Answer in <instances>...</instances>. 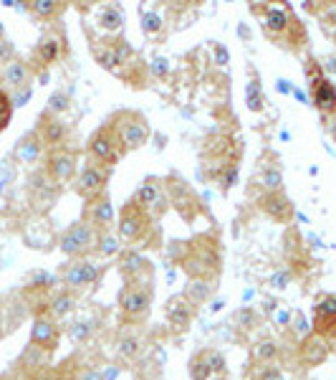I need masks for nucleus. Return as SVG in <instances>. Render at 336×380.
<instances>
[{
	"mask_svg": "<svg viewBox=\"0 0 336 380\" xmlns=\"http://www.w3.org/2000/svg\"><path fill=\"white\" fill-rule=\"evenodd\" d=\"M167 253L177 267H182L187 279L218 281L220 269H223V248L215 231L198 234L190 241H172Z\"/></svg>",
	"mask_w": 336,
	"mask_h": 380,
	"instance_id": "f257e3e1",
	"label": "nucleus"
},
{
	"mask_svg": "<svg viewBox=\"0 0 336 380\" xmlns=\"http://www.w3.org/2000/svg\"><path fill=\"white\" fill-rule=\"evenodd\" d=\"M251 13L261 15L263 34L281 48L301 51L306 46V28L296 18L291 6H286V3H281V6H273V3H268V6H251Z\"/></svg>",
	"mask_w": 336,
	"mask_h": 380,
	"instance_id": "f03ea898",
	"label": "nucleus"
},
{
	"mask_svg": "<svg viewBox=\"0 0 336 380\" xmlns=\"http://www.w3.org/2000/svg\"><path fill=\"white\" fill-rule=\"evenodd\" d=\"M154 304V279L124 281L117 297V320L122 327H142Z\"/></svg>",
	"mask_w": 336,
	"mask_h": 380,
	"instance_id": "7ed1b4c3",
	"label": "nucleus"
},
{
	"mask_svg": "<svg viewBox=\"0 0 336 380\" xmlns=\"http://www.w3.org/2000/svg\"><path fill=\"white\" fill-rule=\"evenodd\" d=\"M89 48H92L94 61H96L101 69H106V71L117 73L119 79H124L126 87H129V79H132L129 71H139V69H142L137 51H134L124 38H119V36L106 38V41H92Z\"/></svg>",
	"mask_w": 336,
	"mask_h": 380,
	"instance_id": "20e7f679",
	"label": "nucleus"
},
{
	"mask_svg": "<svg viewBox=\"0 0 336 380\" xmlns=\"http://www.w3.org/2000/svg\"><path fill=\"white\" fill-rule=\"evenodd\" d=\"M109 272V264L106 261L94 259V256H86V259H68L64 267L59 269V284L64 289L73 294L89 292V289L99 287L104 274Z\"/></svg>",
	"mask_w": 336,
	"mask_h": 380,
	"instance_id": "39448f33",
	"label": "nucleus"
},
{
	"mask_svg": "<svg viewBox=\"0 0 336 380\" xmlns=\"http://www.w3.org/2000/svg\"><path fill=\"white\" fill-rule=\"evenodd\" d=\"M114 231H117V236L122 239V244H126L129 248L142 246V244H147V241L152 239V234H154V218H152L149 213H145V211L129 198L124 206L119 208Z\"/></svg>",
	"mask_w": 336,
	"mask_h": 380,
	"instance_id": "423d86ee",
	"label": "nucleus"
},
{
	"mask_svg": "<svg viewBox=\"0 0 336 380\" xmlns=\"http://www.w3.org/2000/svg\"><path fill=\"white\" fill-rule=\"evenodd\" d=\"M106 125L114 129L119 145L124 147V153L142 150L152 137V127L147 122V117L142 112H134V109H119V112H114L109 117Z\"/></svg>",
	"mask_w": 336,
	"mask_h": 380,
	"instance_id": "0eeeda50",
	"label": "nucleus"
},
{
	"mask_svg": "<svg viewBox=\"0 0 336 380\" xmlns=\"http://www.w3.org/2000/svg\"><path fill=\"white\" fill-rule=\"evenodd\" d=\"M165 190H167V200H170V208L182 220L192 223V220H198L200 216H205V206H203V200H200V195L195 193L190 183H185L180 175L175 173L165 175Z\"/></svg>",
	"mask_w": 336,
	"mask_h": 380,
	"instance_id": "6e6552de",
	"label": "nucleus"
},
{
	"mask_svg": "<svg viewBox=\"0 0 336 380\" xmlns=\"http://www.w3.org/2000/svg\"><path fill=\"white\" fill-rule=\"evenodd\" d=\"M303 73H306V81H309V94H311L314 107H316L323 117L336 114V87L331 84L329 76L323 73L321 64H319L314 56L306 59V64H303Z\"/></svg>",
	"mask_w": 336,
	"mask_h": 380,
	"instance_id": "1a4fd4ad",
	"label": "nucleus"
},
{
	"mask_svg": "<svg viewBox=\"0 0 336 380\" xmlns=\"http://www.w3.org/2000/svg\"><path fill=\"white\" fill-rule=\"evenodd\" d=\"M86 155H89V160L96 162V165H104V167H117V162L124 157V147L119 145L117 134L109 125H101L96 127L92 132V137L86 140Z\"/></svg>",
	"mask_w": 336,
	"mask_h": 380,
	"instance_id": "9d476101",
	"label": "nucleus"
},
{
	"mask_svg": "<svg viewBox=\"0 0 336 380\" xmlns=\"http://www.w3.org/2000/svg\"><path fill=\"white\" fill-rule=\"evenodd\" d=\"M187 375H190V380H228L231 367L220 350L203 347L187 360Z\"/></svg>",
	"mask_w": 336,
	"mask_h": 380,
	"instance_id": "9b49d317",
	"label": "nucleus"
},
{
	"mask_svg": "<svg viewBox=\"0 0 336 380\" xmlns=\"http://www.w3.org/2000/svg\"><path fill=\"white\" fill-rule=\"evenodd\" d=\"M132 200L145 211V213H149L154 220H159L167 211H170V200H167V190H165V178H162V175H147L145 181L139 183L137 190H134Z\"/></svg>",
	"mask_w": 336,
	"mask_h": 380,
	"instance_id": "f8f14e48",
	"label": "nucleus"
},
{
	"mask_svg": "<svg viewBox=\"0 0 336 380\" xmlns=\"http://www.w3.org/2000/svg\"><path fill=\"white\" fill-rule=\"evenodd\" d=\"M94 241H96V231L86 220L79 218L61 231L59 248L68 259H86V256H94Z\"/></svg>",
	"mask_w": 336,
	"mask_h": 380,
	"instance_id": "ddd939ff",
	"label": "nucleus"
},
{
	"mask_svg": "<svg viewBox=\"0 0 336 380\" xmlns=\"http://www.w3.org/2000/svg\"><path fill=\"white\" fill-rule=\"evenodd\" d=\"M43 173L51 178L56 185H68L79 175V155L71 147L64 150H48L43 157Z\"/></svg>",
	"mask_w": 336,
	"mask_h": 380,
	"instance_id": "4468645a",
	"label": "nucleus"
},
{
	"mask_svg": "<svg viewBox=\"0 0 336 380\" xmlns=\"http://www.w3.org/2000/svg\"><path fill=\"white\" fill-rule=\"evenodd\" d=\"M147 335L142 327H122L119 325V332L114 337V355H117L119 363L124 365H137L142 360V355L147 353Z\"/></svg>",
	"mask_w": 336,
	"mask_h": 380,
	"instance_id": "2eb2a0df",
	"label": "nucleus"
},
{
	"mask_svg": "<svg viewBox=\"0 0 336 380\" xmlns=\"http://www.w3.org/2000/svg\"><path fill=\"white\" fill-rule=\"evenodd\" d=\"M112 167H104V165H96V162H86L84 167L79 170L76 175V181H73V190L79 195L81 200H92L96 195L106 193V188H109V178H112Z\"/></svg>",
	"mask_w": 336,
	"mask_h": 380,
	"instance_id": "dca6fc26",
	"label": "nucleus"
},
{
	"mask_svg": "<svg viewBox=\"0 0 336 380\" xmlns=\"http://www.w3.org/2000/svg\"><path fill=\"white\" fill-rule=\"evenodd\" d=\"M198 317V307L187 300L185 294H172L165 302V322L175 335H185Z\"/></svg>",
	"mask_w": 336,
	"mask_h": 380,
	"instance_id": "f3484780",
	"label": "nucleus"
},
{
	"mask_svg": "<svg viewBox=\"0 0 336 380\" xmlns=\"http://www.w3.org/2000/svg\"><path fill=\"white\" fill-rule=\"evenodd\" d=\"M36 134L41 137V142L46 145V150H64L71 137V127L66 122L56 117L51 112H43L38 117V127H36Z\"/></svg>",
	"mask_w": 336,
	"mask_h": 380,
	"instance_id": "a211bd4d",
	"label": "nucleus"
},
{
	"mask_svg": "<svg viewBox=\"0 0 336 380\" xmlns=\"http://www.w3.org/2000/svg\"><path fill=\"white\" fill-rule=\"evenodd\" d=\"M81 220H86L94 231L114 228V200L112 195H109V190L92 200H86L84 211H81Z\"/></svg>",
	"mask_w": 336,
	"mask_h": 380,
	"instance_id": "6ab92c4d",
	"label": "nucleus"
},
{
	"mask_svg": "<svg viewBox=\"0 0 336 380\" xmlns=\"http://www.w3.org/2000/svg\"><path fill=\"white\" fill-rule=\"evenodd\" d=\"M117 269L124 281L154 279V267H152V261L145 259L137 248H122V253L117 256Z\"/></svg>",
	"mask_w": 336,
	"mask_h": 380,
	"instance_id": "aec40b11",
	"label": "nucleus"
},
{
	"mask_svg": "<svg viewBox=\"0 0 336 380\" xmlns=\"http://www.w3.org/2000/svg\"><path fill=\"white\" fill-rule=\"evenodd\" d=\"M61 337H64V330H61V325L56 320H51V317H34V322H31V340H28L31 345L53 355L59 350Z\"/></svg>",
	"mask_w": 336,
	"mask_h": 380,
	"instance_id": "412c9836",
	"label": "nucleus"
},
{
	"mask_svg": "<svg viewBox=\"0 0 336 380\" xmlns=\"http://www.w3.org/2000/svg\"><path fill=\"white\" fill-rule=\"evenodd\" d=\"M336 330V294H321L311 307V332L329 337Z\"/></svg>",
	"mask_w": 336,
	"mask_h": 380,
	"instance_id": "4be33fe9",
	"label": "nucleus"
},
{
	"mask_svg": "<svg viewBox=\"0 0 336 380\" xmlns=\"http://www.w3.org/2000/svg\"><path fill=\"white\" fill-rule=\"evenodd\" d=\"M296 355H298V363L309 370V367H319V365H323V363L329 360L331 345H329V340H326V337H321V335H316V332H311V335H306L301 342H298Z\"/></svg>",
	"mask_w": 336,
	"mask_h": 380,
	"instance_id": "5701e85b",
	"label": "nucleus"
},
{
	"mask_svg": "<svg viewBox=\"0 0 336 380\" xmlns=\"http://www.w3.org/2000/svg\"><path fill=\"white\" fill-rule=\"evenodd\" d=\"M256 203H258V208H261V211H263V213L268 216L270 220H276V223H284V226H288L291 220H293V216H296V211H293V203H291L288 195H286L284 190H278V193L258 195Z\"/></svg>",
	"mask_w": 336,
	"mask_h": 380,
	"instance_id": "b1692460",
	"label": "nucleus"
},
{
	"mask_svg": "<svg viewBox=\"0 0 336 380\" xmlns=\"http://www.w3.org/2000/svg\"><path fill=\"white\" fill-rule=\"evenodd\" d=\"M13 157L20 162V165H26V167L38 165V162L46 157V145L41 142V137L36 134V129L34 132H26L18 142H15Z\"/></svg>",
	"mask_w": 336,
	"mask_h": 380,
	"instance_id": "393cba45",
	"label": "nucleus"
},
{
	"mask_svg": "<svg viewBox=\"0 0 336 380\" xmlns=\"http://www.w3.org/2000/svg\"><path fill=\"white\" fill-rule=\"evenodd\" d=\"M251 185L258 188V195H265V193H278V190H284V173H281V167L278 162H265V157L261 160L258 165V173H253V181Z\"/></svg>",
	"mask_w": 336,
	"mask_h": 380,
	"instance_id": "a878e982",
	"label": "nucleus"
},
{
	"mask_svg": "<svg viewBox=\"0 0 336 380\" xmlns=\"http://www.w3.org/2000/svg\"><path fill=\"white\" fill-rule=\"evenodd\" d=\"M64 54H66V38L61 34H46L41 36L38 46H36L34 56L36 61H38L41 66H53V64H59L61 59H64Z\"/></svg>",
	"mask_w": 336,
	"mask_h": 380,
	"instance_id": "bb28decb",
	"label": "nucleus"
},
{
	"mask_svg": "<svg viewBox=\"0 0 336 380\" xmlns=\"http://www.w3.org/2000/svg\"><path fill=\"white\" fill-rule=\"evenodd\" d=\"M76 307H79V294H73V292H68V289L61 287L51 294L43 317H51V320L61 322V320H66L68 314L76 312Z\"/></svg>",
	"mask_w": 336,
	"mask_h": 380,
	"instance_id": "cd10ccee",
	"label": "nucleus"
},
{
	"mask_svg": "<svg viewBox=\"0 0 336 380\" xmlns=\"http://www.w3.org/2000/svg\"><path fill=\"white\" fill-rule=\"evenodd\" d=\"M48 365H51V355H48L46 350H41V347L28 342V347L20 353L18 360H15L13 370H18L23 378H31L34 373H38V370H43V367Z\"/></svg>",
	"mask_w": 336,
	"mask_h": 380,
	"instance_id": "c85d7f7f",
	"label": "nucleus"
},
{
	"mask_svg": "<svg viewBox=\"0 0 336 380\" xmlns=\"http://www.w3.org/2000/svg\"><path fill=\"white\" fill-rule=\"evenodd\" d=\"M31 76H34L31 66H28L26 61H20V59L8 61L6 66L0 69V81H3V84H6V87L10 89V92L26 89L28 84H31Z\"/></svg>",
	"mask_w": 336,
	"mask_h": 380,
	"instance_id": "c756f323",
	"label": "nucleus"
},
{
	"mask_svg": "<svg viewBox=\"0 0 336 380\" xmlns=\"http://www.w3.org/2000/svg\"><path fill=\"white\" fill-rule=\"evenodd\" d=\"M281 355H284V350H281V345L273 337H261V340H256L251 345V367L278 365Z\"/></svg>",
	"mask_w": 336,
	"mask_h": 380,
	"instance_id": "7c9ffc66",
	"label": "nucleus"
},
{
	"mask_svg": "<svg viewBox=\"0 0 336 380\" xmlns=\"http://www.w3.org/2000/svg\"><path fill=\"white\" fill-rule=\"evenodd\" d=\"M124 248L122 239L117 236L114 228H106V231H96V241H94V259L106 261V259H114L119 256Z\"/></svg>",
	"mask_w": 336,
	"mask_h": 380,
	"instance_id": "2f4dec72",
	"label": "nucleus"
},
{
	"mask_svg": "<svg viewBox=\"0 0 336 380\" xmlns=\"http://www.w3.org/2000/svg\"><path fill=\"white\" fill-rule=\"evenodd\" d=\"M215 284L218 281H212V279H187L185 284V297L195 304V307H203V304H207V302L212 300V294H215Z\"/></svg>",
	"mask_w": 336,
	"mask_h": 380,
	"instance_id": "473e14b6",
	"label": "nucleus"
},
{
	"mask_svg": "<svg viewBox=\"0 0 336 380\" xmlns=\"http://www.w3.org/2000/svg\"><path fill=\"white\" fill-rule=\"evenodd\" d=\"M231 322H233V330H235L240 337H251V335H256L258 327H261V314L253 307H240L233 312Z\"/></svg>",
	"mask_w": 336,
	"mask_h": 380,
	"instance_id": "72a5a7b5",
	"label": "nucleus"
},
{
	"mask_svg": "<svg viewBox=\"0 0 336 380\" xmlns=\"http://www.w3.org/2000/svg\"><path fill=\"white\" fill-rule=\"evenodd\" d=\"M96 330H99V320L89 314V317H76V320L66 327V335L71 337V342L84 345V342H89L94 335H96Z\"/></svg>",
	"mask_w": 336,
	"mask_h": 380,
	"instance_id": "f704fd0d",
	"label": "nucleus"
},
{
	"mask_svg": "<svg viewBox=\"0 0 336 380\" xmlns=\"http://www.w3.org/2000/svg\"><path fill=\"white\" fill-rule=\"evenodd\" d=\"M64 10H66V3H59V0H34V3H31V13L41 20L59 18Z\"/></svg>",
	"mask_w": 336,
	"mask_h": 380,
	"instance_id": "c9c22d12",
	"label": "nucleus"
},
{
	"mask_svg": "<svg viewBox=\"0 0 336 380\" xmlns=\"http://www.w3.org/2000/svg\"><path fill=\"white\" fill-rule=\"evenodd\" d=\"M99 26L104 28L106 34H122V26H124V15L122 10L114 6H104L99 10Z\"/></svg>",
	"mask_w": 336,
	"mask_h": 380,
	"instance_id": "e433bc0d",
	"label": "nucleus"
},
{
	"mask_svg": "<svg viewBox=\"0 0 336 380\" xmlns=\"http://www.w3.org/2000/svg\"><path fill=\"white\" fill-rule=\"evenodd\" d=\"M245 101H248V109H251V112H263L265 99H263V89H261V81H258V76L248 81V89H245Z\"/></svg>",
	"mask_w": 336,
	"mask_h": 380,
	"instance_id": "4c0bfd02",
	"label": "nucleus"
},
{
	"mask_svg": "<svg viewBox=\"0 0 336 380\" xmlns=\"http://www.w3.org/2000/svg\"><path fill=\"white\" fill-rule=\"evenodd\" d=\"M248 380H288L281 365H256L248 370Z\"/></svg>",
	"mask_w": 336,
	"mask_h": 380,
	"instance_id": "58836bf2",
	"label": "nucleus"
},
{
	"mask_svg": "<svg viewBox=\"0 0 336 380\" xmlns=\"http://www.w3.org/2000/svg\"><path fill=\"white\" fill-rule=\"evenodd\" d=\"M68 107H71V94L64 92V89H59V92L51 94L46 112H51V114H56V117H61L64 112H68Z\"/></svg>",
	"mask_w": 336,
	"mask_h": 380,
	"instance_id": "ea45409f",
	"label": "nucleus"
},
{
	"mask_svg": "<svg viewBox=\"0 0 336 380\" xmlns=\"http://www.w3.org/2000/svg\"><path fill=\"white\" fill-rule=\"evenodd\" d=\"M71 380H106V367L94 365V363H89V365H79L71 373Z\"/></svg>",
	"mask_w": 336,
	"mask_h": 380,
	"instance_id": "a19ab883",
	"label": "nucleus"
},
{
	"mask_svg": "<svg viewBox=\"0 0 336 380\" xmlns=\"http://www.w3.org/2000/svg\"><path fill=\"white\" fill-rule=\"evenodd\" d=\"M162 28H165V20H162V15H159L157 10H145V13H142V31H145L147 36H159Z\"/></svg>",
	"mask_w": 336,
	"mask_h": 380,
	"instance_id": "79ce46f5",
	"label": "nucleus"
},
{
	"mask_svg": "<svg viewBox=\"0 0 336 380\" xmlns=\"http://www.w3.org/2000/svg\"><path fill=\"white\" fill-rule=\"evenodd\" d=\"M10 120H13V99L6 89H0V134L8 129Z\"/></svg>",
	"mask_w": 336,
	"mask_h": 380,
	"instance_id": "37998d69",
	"label": "nucleus"
},
{
	"mask_svg": "<svg viewBox=\"0 0 336 380\" xmlns=\"http://www.w3.org/2000/svg\"><path fill=\"white\" fill-rule=\"evenodd\" d=\"M26 380H71V375H68V370H66V365H48V367H43V370H38V373H34L31 378H26Z\"/></svg>",
	"mask_w": 336,
	"mask_h": 380,
	"instance_id": "c03bdc74",
	"label": "nucleus"
},
{
	"mask_svg": "<svg viewBox=\"0 0 336 380\" xmlns=\"http://www.w3.org/2000/svg\"><path fill=\"white\" fill-rule=\"evenodd\" d=\"M291 279H293V269H276V274L270 276V287L276 292H284V289H288Z\"/></svg>",
	"mask_w": 336,
	"mask_h": 380,
	"instance_id": "a18cd8bd",
	"label": "nucleus"
},
{
	"mask_svg": "<svg viewBox=\"0 0 336 380\" xmlns=\"http://www.w3.org/2000/svg\"><path fill=\"white\" fill-rule=\"evenodd\" d=\"M15 59V48H13V43L8 38H0V69L6 66L8 61H13Z\"/></svg>",
	"mask_w": 336,
	"mask_h": 380,
	"instance_id": "49530a36",
	"label": "nucleus"
},
{
	"mask_svg": "<svg viewBox=\"0 0 336 380\" xmlns=\"http://www.w3.org/2000/svg\"><path fill=\"white\" fill-rule=\"evenodd\" d=\"M152 73H154V76H159V79H165L167 73H170V66H167V59L157 56V59L152 61Z\"/></svg>",
	"mask_w": 336,
	"mask_h": 380,
	"instance_id": "de8ad7c7",
	"label": "nucleus"
},
{
	"mask_svg": "<svg viewBox=\"0 0 336 380\" xmlns=\"http://www.w3.org/2000/svg\"><path fill=\"white\" fill-rule=\"evenodd\" d=\"M326 61V64H321V61H319V64H321V69H323V73H326V76H329V73H334L336 71V56H329V59H323Z\"/></svg>",
	"mask_w": 336,
	"mask_h": 380,
	"instance_id": "09e8293b",
	"label": "nucleus"
},
{
	"mask_svg": "<svg viewBox=\"0 0 336 380\" xmlns=\"http://www.w3.org/2000/svg\"><path fill=\"white\" fill-rule=\"evenodd\" d=\"M0 380H26L18 370H8V373H0Z\"/></svg>",
	"mask_w": 336,
	"mask_h": 380,
	"instance_id": "8fccbe9b",
	"label": "nucleus"
},
{
	"mask_svg": "<svg viewBox=\"0 0 336 380\" xmlns=\"http://www.w3.org/2000/svg\"><path fill=\"white\" fill-rule=\"evenodd\" d=\"M326 340H329V345H331V350H336V330L334 332L329 335V337H326Z\"/></svg>",
	"mask_w": 336,
	"mask_h": 380,
	"instance_id": "3c124183",
	"label": "nucleus"
},
{
	"mask_svg": "<svg viewBox=\"0 0 336 380\" xmlns=\"http://www.w3.org/2000/svg\"><path fill=\"white\" fill-rule=\"evenodd\" d=\"M3 335H6V322L0 320V337H3Z\"/></svg>",
	"mask_w": 336,
	"mask_h": 380,
	"instance_id": "603ef678",
	"label": "nucleus"
}]
</instances>
